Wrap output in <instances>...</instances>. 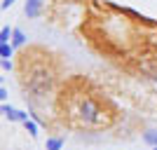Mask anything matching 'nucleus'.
<instances>
[{
  "label": "nucleus",
  "mask_w": 157,
  "mask_h": 150,
  "mask_svg": "<svg viewBox=\"0 0 157 150\" xmlns=\"http://www.w3.org/2000/svg\"><path fill=\"white\" fill-rule=\"evenodd\" d=\"M12 52H14V47L10 45V42H0V56H2V59H10Z\"/></svg>",
  "instance_id": "0eeeda50"
},
{
  "label": "nucleus",
  "mask_w": 157,
  "mask_h": 150,
  "mask_svg": "<svg viewBox=\"0 0 157 150\" xmlns=\"http://www.w3.org/2000/svg\"><path fill=\"white\" fill-rule=\"evenodd\" d=\"M0 98H2V101L7 98V89H5V87H0Z\"/></svg>",
  "instance_id": "ddd939ff"
},
{
  "label": "nucleus",
  "mask_w": 157,
  "mask_h": 150,
  "mask_svg": "<svg viewBox=\"0 0 157 150\" xmlns=\"http://www.w3.org/2000/svg\"><path fill=\"white\" fill-rule=\"evenodd\" d=\"M12 35H14V28H10V26H2V28H0V42H10Z\"/></svg>",
  "instance_id": "6e6552de"
},
{
  "label": "nucleus",
  "mask_w": 157,
  "mask_h": 150,
  "mask_svg": "<svg viewBox=\"0 0 157 150\" xmlns=\"http://www.w3.org/2000/svg\"><path fill=\"white\" fill-rule=\"evenodd\" d=\"M12 5H14V0H2V2H0L2 10H7V7H12Z\"/></svg>",
  "instance_id": "f8f14e48"
},
{
  "label": "nucleus",
  "mask_w": 157,
  "mask_h": 150,
  "mask_svg": "<svg viewBox=\"0 0 157 150\" xmlns=\"http://www.w3.org/2000/svg\"><path fill=\"white\" fill-rule=\"evenodd\" d=\"M54 75L52 68H47L45 63H33L28 68L26 63H21V85L26 89V98H45L47 94H52L54 89Z\"/></svg>",
  "instance_id": "f03ea898"
},
{
  "label": "nucleus",
  "mask_w": 157,
  "mask_h": 150,
  "mask_svg": "<svg viewBox=\"0 0 157 150\" xmlns=\"http://www.w3.org/2000/svg\"><path fill=\"white\" fill-rule=\"evenodd\" d=\"M14 66H12V61L10 59H2V71H12Z\"/></svg>",
  "instance_id": "9b49d317"
},
{
  "label": "nucleus",
  "mask_w": 157,
  "mask_h": 150,
  "mask_svg": "<svg viewBox=\"0 0 157 150\" xmlns=\"http://www.w3.org/2000/svg\"><path fill=\"white\" fill-rule=\"evenodd\" d=\"M2 115H5L10 122H26L28 120V113L17 110V108H12V106H7V103H2Z\"/></svg>",
  "instance_id": "7ed1b4c3"
},
{
  "label": "nucleus",
  "mask_w": 157,
  "mask_h": 150,
  "mask_svg": "<svg viewBox=\"0 0 157 150\" xmlns=\"http://www.w3.org/2000/svg\"><path fill=\"white\" fill-rule=\"evenodd\" d=\"M143 141L148 145H152V148H157V129H148L143 134Z\"/></svg>",
  "instance_id": "423d86ee"
},
{
  "label": "nucleus",
  "mask_w": 157,
  "mask_h": 150,
  "mask_svg": "<svg viewBox=\"0 0 157 150\" xmlns=\"http://www.w3.org/2000/svg\"><path fill=\"white\" fill-rule=\"evenodd\" d=\"M63 148V138H47V150H61Z\"/></svg>",
  "instance_id": "1a4fd4ad"
},
{
  "label": "nucleus",
  "mask_w": 157,
  "mask_h": 150,
  "mask_svg": "<svg viewBox=\"0 0 157 150\" xmlns=\"http://www.w3.org/2000/svg\"><path fill=\"white\" fill-rule=\"evenodd\" d=\"M152 150H157V148H152Z\"/></svg>",
  "instance_id": "4468645a"
},
{
  "label": "nucleus",
  "mask_w": 157,
  "mask_h": 150,
  "mask_svg": "<svg viewBox=\"0 0 157 150\" xmlns=\"http://www.w3.org/2000/svg\"><path fill=\"white\" fill-rule=\"evenodd\" d=\"M24 127H26V131L31 134L33 138L38 136V124H35V120H26V122H24Z\"/></svg>",
  "instance_id": "9d476101"
},
{
  "label": "nucleus",
  "mask_w": 157,
  "mask_h": 150,
  "mask_svg": "<svg viewBox=\"0 0 157 150\" xmlns=\"http://www.w3.org/2000/svg\"><path fill=\"white\" fill-rule=\"evenodd\" d=\"M26 45V35H24V31L21 28H14V35H12V47L14 49H19V47Z\"/></svg>",
  "instance_id": "39448f33"
},
{
  "label": "nucleus",
  "mask_w": 157,
  "mask_h": 150,
  "mask_svg": "<svg viewBox=\"0 0 157 150\" xmlns=\"http://www.w3.org/2000/svg\"><path fill=\"white\" fill-rule=\"evenodd\" d=\"M63 110L66 117L82 129H103L110 127V122L115 120V113L108 101L87 87L68 94L63 91Z\"/></svg>",
  "instance_id": "f257e3e1"
},
{
  "label": "nucleus",
  "mask_w": 157,
  "mask_h": 150,
  "mask_svg": "<svg viewBox=\"0 0 157 150\" xmlns=\"http://www.w3.org/2000/svg\"><path fill=\"white\" fill-rule=\"evenodd\" d=\"M42 5H45V0H26V5H24L26 17L28 19H38L40 12H42Z\"/></svg>",
  "instance_id": "20e7f679"
}]
</instances>
